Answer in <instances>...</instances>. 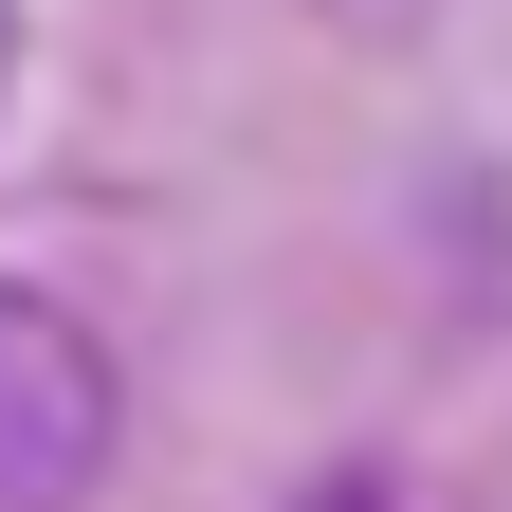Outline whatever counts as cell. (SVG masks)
Returning <instances> with one entry per match:
<instances>
[{
  "label": "cell",
  "mask_w": 512,
  "mask_h": 512,
  "mask_svg": "<svg viewBox=\"0 0 512 512\" xmlns=\"http://www.w3.org/2000/svg\"><path fill=\"white\" fill-rule=\"evenodd\" d=\"M0 74H19V0H0Z\"/></svg>",
  "instance_id": "obj_2"
},
{
  "label": "cell",
  "mask_w": 512,
  "mask_h": 512,
  "mask_svg": "<svg viewBox=\"0 0 512 512\" xmlns=\"http://www.w3.org/2000/svg\"><path fill=\"white\" fill-rule=\"evenodd\" d=\"M110 476V348L0 275V512H74Z\"/></svg>",
  "instance_id": "obj_1"
}]
</instances>
